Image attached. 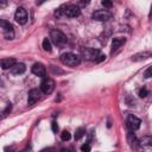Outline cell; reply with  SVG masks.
Segmentation results:
<instances>
[{"label": "cell", "instance_id": "cell-24", "mask_svg": "<svg viewBox=\"0 0 152 152\" xmlns=\"http://www.w3.org/2000/svg\"><path fill=\"white\" fill-rule=\"evenodd\" d=\"M81 151H82V152H89V151H90V144H89V142L83 144V145L81 146Z\"/></svg>", "mask_w": 152, "mask_h": 152}, {"label": "cell", "instance_id": "cell-14", "mask_svg": "<svg viewBox=\"0 0 152 152\" xmlns=\"http://www.w3.org/2000/svg\"><path fill=\"white\" fill-rule=\"evenodd\" d=\"M0 64H1V68L4 70H6V69H12L17 64V62L14 58H2Z\"/></svg>", "mask_w": 152, "mask_h": 152}, {"label": "cell", "instance_id": "cell-6", "mask_svg": "<svg viewBox=\"0 0 152 152\" xmlns=\"http://www.w3.org/2000/svg\"><path fill=\"white\" fill-rule=\"evenodd\" d=\"M126 124H127V127H128V129H129L131 132H133V131H137V129H139L141 121H140V119H139V118H137L135 115H133V114H129V115L127 116Z\"/></svg>", "mask_w": 152, "mask_h": 152}, {"label": "cell", "instance_id": "cell-16", "mask_svg": "<svg viewBox=\"0 0 152 152\" xmlns=\"http://www.w3.org/2000/svg\"><path fill=\"white\" fill-rule=\"evenodd\" d=\"M25 70H26V66H25L24 63H17V64L11 69V72H12L13 75H21V74L25 72Z\"/></svg>", "mask_w": 152, "mask_h": 152}, {"label": "cell", "instance_id": "cell-22", "mask_svg": "<svg viewBox=\"0 0 152 152\" xmlns=\"http://www.w3.org/2000/svg\"><path fill=\"white\" fill-rule=\"evenodd\" d=\"M144 77H145V78H150V77H152V66H148V68L145 70V72H144Z\"/></svg>", "mask_w": 152, "mask_h": 152}, {"label": "cell", "instance_id": "cell-17", "mask_svg": "<svg viewBox=\"0 0 152 152\" xmlns=\"http://www.w3.org/2000/svg\"><path fill=\"white\" fill-rule=\"evenodd\" d=\"M43 49L46 52H50L51 51V43H50V39L49 38H44L43 39Z\"/></svg>", "mask_w": 152, "mask_h": 152}, {"label": "cell", "instance_id": "cell-29", "mask_svg": "<svg viewBox=\"0 0 152 152\" xmlns=\"http://www.w3.org/2000/svg\"><path fill=\"white\" fill-rule=\"evenodd\" d=\"M148 18L152 19V6H151V11H150V13H148Z\"/></svg>", "mask_w": 152, "mask_h": 152}, {"label": "cell", "instance_id": "cell-26", "mask_svg": "<svg viewBox=\"0 0 152 152\" xmlns=\"http://www.w3.org/2000/svg\"><path fill=\"white\" fill-rule=\"evenodd\" d=\"M51 128H52V132L53 133H57V131H58V125H57V122H52L51 124Z\"/></svg>", "mask_w": 152, "mask_h": 152}, {"label": "cell", "instance_id": "cell-30", "mask_svg": "<svg viewBox=\"0 0 152 152\" xmlns=\"http://www.w3.org/2000/svg\"><path fill=\"white\" fill-rule=\"evenodd\" d=\"M61 152H69V150H68V148H62Z\"/></svg>", "mask_w": 152, "mask_h": 152}, {"label": "cell", "instance_id": "cell-25", "mask_svg": "<svg viewBox=\"0 0 152 152\" xmlns=\"http://www.w3.org/2000/svg\"><path fill=\"white\" fill-rule=\"evenodd\" d=\"M101 4H102V6H103L104 8H110V7L113 6V2H112V1H108V0H103Z\"/></svg>", "mask_w": 152, "mask_h": 152}, {"label": "cell", "instance_id": "cell-8", "mask_svg": "<svg viewBox=\"0 0 152 152\" xmlns=\"http://www.w3.org/2000/svg\"><path fill=\"white\" fill-rule=\"evenodd\" d=\"M14 19L20 25L26 24V21H27V12H26V10L24 7H18L15 13H14Z\"/></svg>", "mask_w": 152, "mask_h": 152}, {"label": "cell", "instance_id": "cell-15", "mask_svg": "<svg viewBox=\"0 0 152 152\" xmlns=\"http://www.w3.org/2000/svg\"><path fill=\"white\" fill-rule=\"evenodd\" d=\"M126 43V38H124V37H115L114 39H113V42H112V50L114 51V50H118L120 46H122L124 44Z\"/></svg>", "mask_w": 152, "mask_h": 152}, {"label": "cell", "instance_id": "cell-18", "mask_svg": "<svg viewBox=\"0 0 152 152\" xmlns=\"http://www.w3.org/2000/svg\"><path fill=\"white\" fill-rule=\"evenodd\" d=\"M84 133H86V129H84L83 127H80V128H77V129H76V132H75V140H78V139H81V138L84 135Z\"/></svg>", "mask_w": 152, "mask_h": 152}, {"label": "cell", "instance_id": "cell-20", "mask_svg": "<svg viewBox=\"0 0 152 152\" xmlns=\"http://www.w3.org/2000/svg\"><path fill=\"white\" fill-rule=\"evenodd\" d=\"M70 138H71V135H70V133H69L68 131H63V132H62L61 139H62L63 141H68V140H70Z\"/></svg>", "mask_w": 152, "mask_h": 152}, {"label": "cell", "instance_id": "cell-19", "mask_svg": "<svg viewBox=\"0 0 152 152\" xmlns=\"http://www.w3.org/2000/svg\"><path fill=\"white\" fill-rule=\"evenodd\" d=\"M138 141H139V140H137L135 135H134L132 132H129V133H128V142H129V145H131V146H135V144H138Z\"/></svg>", "mask_w": 152, "mask_h": 152}, {"label": "cell", "instance_id": "cell-4", "mask_svg": "<svg viewBox=\"0 0 152 152\" xmlns=\"http://www.w3.org/2000/svg\"><path fill=\"white\" fill-rule=\"evenodd\" d=\"M0 28H1V32H2V34H4V37H5L6 39L11 40V39L14 38V30H13V26H12L8 21L1 19V20H0Z\"/></svg>", "mask_w": 152, "mask_h": 152}, {"label": "cell", "instance_id": "cell-12", "mask_svg": "<svg viewBox=\"0 0 152 152\" xmlns=\"http://www.w3.org/2000/svg\"><path fill=\"white\" fill-rule=\"evenodd\" d=\"M31 70H32V74H34L38 77H43L44 78L45 75H46V69L42 63H34Z\"/></svg>", "mask_w": 152, "mask_h": 152}, {"label": "cell", "instance_id": "cell-21", "mask_svg": "<svg viewBox=\"0 0 152 152\" xmlns=\"http://www.w3.org/2000/svg\"><path fill=\"white\" fill-rule=\"evenodd\" d=\"M148 95V90L145 88V87H142L140 90H139V96L140 97H146Z\"/></svg>", "mask_w": 152, "mask_h": 152}, {"label": "cell", "instance_id": "cell-5", "mask_svg": "<svg viewBox=\"0 0 152 152\" xmlns=\"http://www.w3.org/2000/svg\"><path fill=\"white\" fill-rule=\"evenodd\" d=\"M55 89V81L51 77H44L40 82V90L44 94H51Z\"/></svg>", "mask_w": 152, "mask_h": 152}, {"label": "cell", "instance_id": "cell-27", "mask_svg": "<svg viewBox=\"0 0 152 152\" xmlns=\"http://www.w3.org/2000/svg\"><path fill=\"white\" fill-rule=\"evenodd\" d=\"M104 58H106V56H104V55H102V53H100V55H99V57L96 58V61H95V62H96V63H100V62L104 61Z\"/></svg>", "mask_w": 152, "mask_h": 152}, {"label": "cell", "instance_id": "cell-3", "mask_svg": "<svg viewBox=\"0 0 152 152\" xmlns=\"http://www.w3.org/2000/svg\"><path fill=\"white\" fill-rule=\"evenodd\" d=\"M50 39L57 46H63L68 42L66 36L62 31H59V30H51L50 31Z\"/></svg>", "mask_w": 152, "mask_h": 152}, {"label": "cell", "instance_id": "cell-7", "mask_svg": "<svg viewBox=\"0 0 152 152\" xmlns=\"http://www.w3.org/2000/svg\"><path fill=\"white\" fill-rule=\"evenodd\" d=\"M81 51H82V56L88 61H96V58L100 55L99 50L93 49V48H83Z\"/></svg>", "mask_w": 152, "mask_h": 152}, {"label": "cell", "instance_id": "cell-13", "mask_svg": "<svg viewBox=\"0 0 152 152\" xmlns=\"http://www.w3.org/2000/svg\"><path fill=\"white\" fill-rule=\"evenodd\" d=\"M152 57V52H148V51H142V52H138L135 55L132 56V61L133 62H140V61H144V59H147Z\"/></svg>", "mask_w": 152, "mask_h": 152}, {"label": "cell", "instance_id": "cell-11", "mask_svg": "<svg viewBox=\"0 0 152 152\" xmlns=\"http://www.w3.org/2000/svg\"><path fill=\"white\" fill-rule=\"evenodd\" d=\"M40 95H42V90H40V89H31V90L28 91V97H27V103H28V106L34 104V103L40 99Z\"/></svg>", "mask_w": 152, "mask_h": 152}, {"label": "cell", "instance_id": "cell-1", "mask_svg": "<svg viewBox=\"0 0 152 152\" xmlns=\"http://www.w3.org/2000/svg\"><path fill=\"white\" fill-rule=\"evenodd\" d=\"M56 17H61V15H65V17H69V18H76L81 14V10L78 6L76 5H71V4H68V5H63L62 7H59L57 11H56Z\"/></svg>", "mask_w": 152, "mask_h": 152}, {"label": "cell", "instance_id": "cell-10", "mask_svg": "<svg viewBox=\"0 0 152 152\" xmlns=\"http://www.w3.org/2000/svg\"><path fill=\"white\" fill-rule=\"evenodd\" d=\"M138 145L145 152L152 151V137H142L141 139H139Z\"/></svg>", "mask_w": 152, "mask_h": 152}, {"label": "cell", "instance_id": "cell-28", "mask_svg": "<svg viewBox=\"0 0 152 152\" xmlns=\"http://www.w3.org/2000/svg\"><path fill=\"white\" fill-rule=\"evenodd\" d=\"M40 152H56V151H55V148L49 147V148H45V150H43V151H40Z\"/></svg>", "mask_w": 152, "mask_h": 152}, {"label": "cell", "instance_id": "cell-2", "mask_svg": "<svg viewBox=\"0 0 152 152\" xmlns=\"http://www.w3.org/2000/svg\"><path fill=\"white\" fill-rule=\"evenodd\" d=\"M61 62L64 65H68V66L74 68V66H77L80 64L81 59H80V57L77 55H75L72 52H65V53H63L61 56Z\"/></svg>", "mask_w": 152, "mask_h": 152}, {"label": "cell", "instance_id": "cell-23", "mask_svg": "<svg viewBox=\"0 0 152 152\" xmlns=\"http://www.w3.org/2000/svg\"><path fill=\"white\" fill-rule=\"evenodd\" d=\"M11 109H12V104H11V103H8V104H7V107H6V108L4 109V112H2V118H5V116L11 112Z\"/></svg>", "mask_w": 152, "mask_h": 152}, {"label": "cell", "instance_id": "cell-9", "mask_svg": "<svg viewBox=\"0 0 152 152\" xmlns=\"http://www.w3.org/2000/svg\"><path fill=\"white\" fill-rule=\"evenodd\" d=\"M112 18V13L107 10H99L93 13V19L97 21H106Z\"/></svg>", "mask_w": 152, "mask_h": 152}]
</instances>
